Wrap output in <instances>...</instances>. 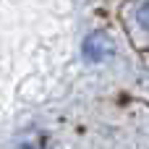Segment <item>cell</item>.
<instances>
[{
    "label": "cell",
    "instance_id": "cell-2",
    "mask_svg": "<svg viewBox=\"0 0 149 149\" xmlns=\"http://www.w3.org/2000/svg\"><path fill=\"white\" fill-rule=\"evenodd\" d=\"M136 18H139V24H141V26L149 31V0L139 5V10H136Z\"/></svg>",
    "mask_w": 149,
    "mask_h": 149
},
{
    "label": "cell",
    "instance_id": "cell-1",
    "mask_svg": "<svg viewBox=\"0 0 149 149\" xmlns=\"http://www.w3.org/2000/svg\"><path fill=\"white\" fill-rule=\"evenodd\" d=\"M113 55V39L105 31H92L84 42V58L92 63H102Z\"/></svg>",
    "mask_w": 149,
    "mask_h": 149
}]
</instances>
